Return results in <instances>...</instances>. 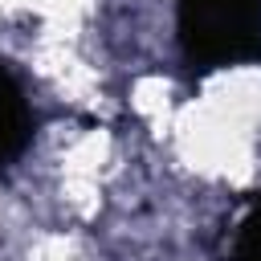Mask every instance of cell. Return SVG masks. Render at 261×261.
<instances>
[{
    "label": "cell",
    "instance_id": "2",
    "mask_svg": "<svg viewBox=\"0 0 261 261\" xmlns=\"http://www.w3.org/2000/svg\"><path fill=\"white\" fill-rule=\"evenodd\" d=\"M29 139V110H24V98L20 90L8 82V73L0 69V167L24 147Z\"/></svg>",
    "mask_w": 261,
    "mask_h": 261
},
{
    "label": "cell",
    "instance_id": "3",
    "mask_svg": "<svg viewBox=\"0 0 261 261\" xmlns=\"http://www.w3.org/2000/svg\"><path fill=\"white\" fill-rule=\"evenodd\" d=\"M241 261H261V208L241 232Z\"/></svg>",
    "mask_w": 261,
    "mask_h": 261
},
{
    "label": "cell",
    "instance_id": "1",
    "mask_svg": "<svg viewBox=\"0 0 261 261\" xmlns=\"http://www.w3.org/2000/svg\"><path fill=\"white\" fill-rule=\"evenodd\" d=\"M179 33L204 65L261 57V0H179Z\"/></svg>",
    "mask_w": 261,
    "mask_h": 261
}]
</instances>
